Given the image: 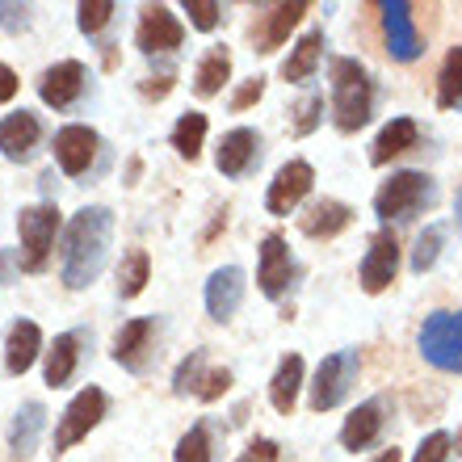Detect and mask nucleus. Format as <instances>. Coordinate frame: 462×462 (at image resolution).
Instances as JSON below:
<instances>
[{
	"label": "nucleus",
	"instance_id": "obj_26",
	"mask_svg": "<svg viewBox=\"0 0 462 462\" xmlns=\"http://www.w3.org/2000/svg\"><path fill=\"white\" fill-rule=\"evenodd\" d=\"M299 387H303V357H299V353H291V357H282L278 374H273V383H269V400H273V408H278L282 416L294 412Z\"/></svg>",
	"mask_w": 462,
	"mask_h": 462
},
{
	"label": "nucleus",
	"instance_id": "obj_2",
	"mask_svg": "<svg viewBox=\"0 0 462 462\" xmlns=\"http://www.w3.org/2000/svg\"><path fill=\"white\" fill-rule=\"evenodd\" d=\"M332 114L341 131H362L374 114V85L357 60H332Z\"/></svg>",
	"mask_w": 462,
	"mask_h": 462
},
{
	"label": "nucleus",
	"instance_id": "obj_1",
	"mask_svg": "<svg viewBox=\"0 0 462 462\" xmlns=\"http://www.w3.org/2000/svg\"><path fill=\"white\" fill-rule=\"evenodd\" d=\"M110 236H114V210L110 207H85L68 223L63 236V286L85 291L101 278L106 256H110Z\"/></svg>",
	"mask_w": 462,
	"mask_h": 462
},
{
	"label": "nucleus",
	"instance_id": "obj_31",
	"mask_svg": "<svg viewBox=\"0 0 462 462\" xmlns=\"http://www.w3.org/2000/svg\"><path fill=\"white\" fill-rule=\"evenodd\" d=\"M438 106L441 110L462 106V47H454L450 55H446V63H441V72H438Z\"/></svg>",
	"mask_w": 462,
	"mask_h": 462
},
{
	"label": "nucleus",
	"instance_id": "obj_48",
	"mask_svg": "<svg viewBox=\"0 0 462 462\" xmlns=\"http://www.w3.org/2000/svg\"><path fill=\"white\" fill-rule=\"evenodd\" d=\"M454 446H458V454H462V433H458V441H454Z\"/></svg>",
	"mask_w": 462,
	"mask_h": 462
},
{
	"label": "nucleus",
	"instance_id": "obj_19",
	"mask_svg": "<svg viewBox=\"0 0 462 462\" xmlns=\"http://www.w3.org/2000/svg\"><path fill=\"white\" fill-rule=\"evenodd\" d=\"M383 425H387V400H365L357 403V412L345 420L341 429V446L345 450H370L378 441V433H383Z\"/></svg>",
	"mask_w": 462,
	"mask_h": 462
},
{
	"label": "nucleus",
	"instance_id": "obj_3",
	"mask_svg": "<svg viewBox=\"0 0 462 462\" xmlns=\"http://www.w3.org/2000/svg\"><path fill=\"white\" fill-rule=\"evenodd\" d=\"M438 202V185L425 172H391V181H383V189L374 194V215L378 219H412L420 210H429Z\"/></svg>",
	"mask_w": 462,
	"mask_h": 462
},
{
	"label": "nucleus",
	"instance_id": "obj_4",
	"mask_svg": "<svg viewBox=\"0 0 462 462\" xmlns=\"http://www.w3.org/2000/svg\"><path fill=\"white\" fill-rule=\"evenodd\" d=\"M420 353L446 374H462V311H433L420 324Z\"/></svg>",
	"mask_w": 462,
	"mask_h": 462
},
{
	"label": "nucleus",
	"instance_id": "obj_22",
	"mask_svg": "<svg viewBox=\"0 0 462 462\" xmlns=\"http://www.w3.org/2000/svg\"><path fill=\"white\" fill-rule=\"evenodd\" d=\"M42 425H47V408L38 400L22 403L17 416H13V429H9V450L17 458H30L38 450V438H42Z\"/></svg>",
	"mask_w": 462,
	"mask_h": 462
},
{
	"label": "nucleus",
	"instance_id": "obj_14",
	"mask_svg": "<svg viewBox=\"0 0 462 462\" xmlns=\"http://www.w3.org/2000/svg\"><path fill=\"white\" fill-rule=\"evenodd\" d=\"M395 269H400V244L391 231H378L370 240V253L362 261V291L365 294H383L395 282Z\"/></svg>",
	"mask_w": 462,
	"mask_h": 462
},
{
	"label": "nucleus",
	"instance_id": "obj_18",
	"mask_svg": "<svg viewBox=\"0 0 462 462\" xmlns=\"http://www.w3.org/2000/svg\"><path fill=\"white\" fill-rule=\"evenodd\" d=\"M240 303H244V269L240 265H223V269H215L210 273V282H207V311H210V319H231L236 311H240Z\"/></svg>",
	"mask_w": 462,
	"mask_h": 462
},
{
	"label": "nucleus",
	"instance_id": "obj_11",
	"mask_svg": "<svg viewBox=\"0 0 462 462\" xmlns=\"http://www.w3.org/2000/svg\"><path fill=\"white\" fill-rule=\"evenodd\" d=\"M311 185H316V169L307 164V160H291V164H282L273 185H269L265 194V207L269 215H291L307 194H311Z\"/></svg>",
	"mask_w": 462,
	"mask_h": 462
},
{
	"label": "nucleus",
	"instance_id": "obj_47",
	"mask_svg": "<svg viewBox=\"0 0 462 462\" xmlns=\"http://www.w3.org/2000/svg\"><path fill=\"white\" fill-rule=\"evenodd\" d=\"M454 219H458V231H462V189H458V198H454Z\"/></svg>",
	"mask_w": 462,
	"mask_h": 462
},
{
	"label": "nucleus",
	"instance_id": "obj_12",
	"mask_svg": "<svg viewBox=\"0 0 462 462\" xmlns=\"http://www.w3.org/2000/svg\"><path fill=\"white\" fill-rule=\"evenodd\" d=\"M383 34H387L391 60H400V63L420 60L425 42H420V34H416L412 5H403V0H391V5H383Z\"/></svg>",
	"mask_w": 462,
	"mask_h": 462
},
{
	"label": "nucleus",
	"instance_id": "obj_37",
	"mask_svg": "<svg viewBox=\"0 0 462 462\" xmlns=\"http://www.w3.org/2000/svg\"><path fill=\"white\" fill-rule=\"evenodd\" d=\"M185 13H189V22L198 30H215L223 22V5L219 0H185Z\"/></svg>",
	"mask_w": 462,
	"mask_h": 462
},
{
	"label": "nucleus",
	"instance_id": "obj_6",
	"mask_svg": "<svg viewBox=\"0 0 462 462\" xmlns=\"http://www.w3.org/2000/svg\"><path fill=\"white\" fill-rule=\"evenodd\" d=\"M353 378H357V349H341L328 353L316 370V383H311V408L316 412H328L349 395Z\"/></svg>",
	"mask_w": 462,
	"mask_h": 462
},
{
	"label": "nucleus",
	"instance_id": "obj_8",
	"mask_svg": "<svg viewBox=\"0 0 462 462\" xmlns=\"http://www.w3.org/2000/svg\"><path fill=\"white\" fill-rule=\"evenodd\" d=\"M185 42V25L172 17L164 5H147L139 13V30H134V47L143 55H172Z\"/></svg>",
	"mask_w": 462,
	"mask_h": 462
},
{
	"label": "nucleus",
	"instance_id": "obj_5",
	"mask_svg": "<svg viewBox=\"0 0 462 462\" xmlns=\"http://www.w3.org/2000/svg\"><path fill=\"white\" fill-rule=\"evenodd\" d=\"M17 231H22V265L30 273H42L51 261V244L60 231V207L55 202H38L17 215Z\"/></svg>",
	"mask_w": 462,
	"mask_h": 462
},
{
	"label": "nucleus",
	"instance_id": "obj_36",
	"mask_svg": "<svg viewBox=\"0 0 462 462\" xmlns=\"http://www.w3.org/2000/svg\"><path fill=\"white\" fill-rule=\"evenodd\" d=\"M294 134H311L319 126V118H324V97L319 93H307V97L294 101Z\"/></svg>",
	"mask_w": 462,
	"mask_h": 462
},
{
	"label": "nucleus",
	"instance_id": "obj_41",
	"mask_svg": "<svg viewBox=\"0 0 462 462\" xmlns=\"http://www.w3.org/2000/svg\"><path fill=\"white\" fill-rule=\"evenodd\" d=\"M236 462H278V441H269V438L253 441V446H248Z\"/></svg>",
	"mask_w": 462,
	"mask_h": 462
},
{
	"label": "nucleus",
	"instance_id": "obj_23",
	"mask_svg": "<svg viewBox=\"0 0 462 462\" xmlns=\"http://www.w3.org/2000/svg\"><path fill=\"white\" fill-rule=\"evenodd\" d=\"M38 345H42V332L30 319H17L9 328V341H5V370L9 374H25L38 357Z\"/></svg>",
	"mask_w": 462,
	"mask_h": 462
},
{
	"label": "nucleus",
	"instance_id": "obj_40",
	"mask_svg": "<svg viewBox=\"0 0 462 462\" xmlns=\"http://www.w3.org/2000/svg\"><path fill=\"white\" fill-rule=\"evenodd\" d=\"M261 93H265V76H253V80H244V85L231 93V110L240 114V110H248V106H256V101H261Z\"/></svg>",
	"mask_w": 462,
	"mask_h": 462
},
{
	"label": "nucleus",
	"instance_id": "obj_32",
	"mask_svg": "<svg viewBox=\"0 0 462 462\" xmlns=\"http://www.w3.org/2000/svg\"><path fill=\"white\" fill-rule=\"evenodd\" d=\"M202 383H207V353L194 349L177 365V374H172V391L177 395H202Z\"/></svg>",
	"mask_w": 462,
	"mask_h": 462
},
{
	"label": "nucleus",
	"instance_id": "obj_13",
	"mask_svg": "<svg viewBox=\"0 0 462 462\" xmlns=\"http://www.w3.org/2000/svg\"><path fill=\"white\" fill-rule=\"evenodd\" d=\"M97 131H88V126H63L55 131V160H60V169L68 177H85L93 169V160H97Z\"/></svg>",
	"mask_w": 462,
	"mask_h": 462
},
{
	"label": "nucleus",
	"instance_id": "obj_20",
	"mask_svg": "<svg viewBox=\"0 0 462 462\" xmlns=\"http://www.w3.org/2000/svg\"><path fill=\"white\" fill-rule=\"evenodd\" d=\"M261 160V134L248 131V126H236V131L223 134L219 143V172L223 177H244Z\"/></svg>",
	"mask_w": 462,
	"mask_h": 462
},
{
	"label": "nucleus",
	"instance_id": "obj_43",
	"mask_svg": "<svg viewBox=\"0 0 462 462\" xmlns=\"http://www.w3.org/2000/svg\"><path fill=\"white\" fill-rule=\"evenodd\" d=\"M231 387V374H227V370H210V374H207V383H202V400H219V395H223V391H227Z\"/></svg>",
	"mask_w": 462,
	"mask_h": 462
},
{
	"label": "nucleus",
	"instance_id": "obj_17",
	"mask_svg": "<svg viewBox=\"0 0 462 462\" xmlns=\"http://www.w3.org/2000/svg\"><path fill=\"white\" fill-rule=\"evenodd\" d=\"M38 139H42L38 114L17 110V114H9V118H0V152H5V160H13V164H22V160L34 156Z\"/></svg>",
	"mask_w": 462,
	"mask_h": 462
},
{
	"label": "nucleus",
	"instance_id": "obj_44",
	"mask_svg": "<svg viewBox=\"0 0 462 462\" xmlns=\"http://www.w3.org/2000/svg\"><path fill=\"white\" fill-rule=\"evenodd\" d=\"M17 97V72L9 63H0V101H13Z\"/></svg>",
	"mask_w": 462,
	"mask_h": 462
},
{
	"label": "nucleus",
	"instance_id": "obj_30",
	"mask_svg": "<svg viewBox=\"0 0 462 462\" xmlns=\"http://www.w3.org/2000/svg\"><path fill=\"white\" fill-rule=\"evenodd\" d=\"M147 273H152V261H147V253H143V248H131V253L122 256V265H118V294H122V299L143 294Z\"/></svg>",
	"mask_w": 462,
	"mask_h": 462
},
{
	"label": "nucleus",
	"instance_id": "obj_39",
	"mask_svg": "<svg viewBox=\"0 0 462 462\" xmlns=\"http://www.w3.org/2000/svg\"><path fill=\"white\" fill-rule=\"evenodd\" d=\"M446 458H450V438L446 433H429L412 462H446Z\"/></svg>",
	"mask_w": 462,
	"mask_h": 462
},
{
	"label": "nucleus",
	"instance_id": "obj_33",
	"mask_svg": "<svg viewBox=\"0 0 462 462\" xmlns=\"http://www.w3.org/2000/svg\"><path fill=\"white\" fill-rule=\"evenodd\" d=\"M441 244H446V227H438V223L416 236V248H412V269H416V273H425V269L438 265Z\"/></svg>",
	"mask_w": 462,
	"mask_h": 462
},
{
	"label": "nucleus",
	"instance_id": "obj_10",
	"mask_svg": "<svg viewBox=\"0 0 462 462\" xmlns=\"http://www.w3.org/2000/svg\"><path fill=\"white\" fill-rule=\"evenodd\" d=\"M152 353H156V319H131L122 324L118 337H114V362L131 374H143L152 365Z\"/></svg>",
	"mask_w": 462,
	"mask_h": 462
},
{
	"label": "nucleus",
	"instance_id": "obj_24",
	"mask_svg": "<svg viewBox=\"0 0 462 462\" xmlns=\"http://www.w3.org/2000/svg\"><path fill=\"white\" fill-rule=\"evenodd\" d=\"M80 362V332H63L47 349V387H68Z\"/></svg>",
	"mask_w": 462,
	"mask_h": 462
},
{
	"label": "nucleus",
	"instance_id": "obj_7",
	"mask_svg": "<svg viewBox=\"0 0 462 462\" xmlns=\"http://www.w3.org/2000/svg\"><path fill=\"white\" fill-rule=\"evenodd\" d=\"M106 391L97 387H85L80 395H76L68 408H63L60 416V429H55V441H51V454H63V450H72L80 438H88V429L97 425L101 416H106Z\"/></svg>",
	"mask_w": 462,
	"mask_h": 462
},
{
	"label": "nucleus",
	"instance_id": "obj_45",
	"mask_svg": "<svg viewBox=\"0 0 462 462\" xmlns=\"http://www.w3.org/2000/svg\"><path fill=\"white\" fill-rule=\"evenodd\" d=\"M17 282V269H13V253L0 248V286H13Z\"/></svg>",
	"mask_w": 462,
	"mask_h": 462
},
{
	"label": "nucleus",
	"instance_id": "obj_38",
	"mask_svg": "<svg viewBox=\"0 0 462 462\" xmlns=\"http://www.w3.org/2000/svg\"><path fill=\"white\" fill-rule=\"evenodd\" d=\"M0 30H9V34L30 30V9H25V5H13V0H0Z\"/></svg>",
	"mask_w": 462,
	"mask_h": 462
},
{
	"label": "nucleus",
	"instance_id": "obj_46",
	"mask_svg": "<svg viewBox=\"0 0 462 462\" xmlns=\"http://www.w3.org/2000/svg\"><path fill=\"white\" fill-rule=\"evenodd\" d=\"M374 462H400V450H395V446H391V450H378Z\"/></svg>",
	"mask_w": 462,
	"mask_h": 462
},
{
	"label": "nucleus",
	"instance_id": "obj_35",
	"mask_svg": "<svg viewBox=\"0 0 462 462\" xmlns=\"http://www.w3.org/2000/svg\"><path fill=\"white\" fill-rule=\"evenodd\" d=\"M172 462H210V429L207 425H194L177 441V458Z\"/></svg>",
	"mask_w": 462,
	"mask_h": 462
},
{
	"label": "nucleus",
	"instance_id": "obj_25",
	"mask_svg": "<svg viewBox=\"0 0 462 462\" xmlns=\"http://www.w3.org/2000/svg\"><path fill=\"white\" fill-rule=\"evenodd\" d=\"M319 55H324V30H311V34H303L294 42V51L286 55V63H282V76H286L291 85H303V80H311V72H316Z\"/></svg>",
	"mask_w": 462,
	"mask_h": 462
},
{
	"label": "nucleus",
	"instance_id": "obj_27",
	"mask_svg": "<svg viewBox=\"0 0 462 462\" xmlns=\"http://www.w3.org/2000/svg\"><path fill=\"white\" fill-rule=\"evenodd\" d=\"M416 122L412 118H391L383 131H378L374 139V152H370V160L374 164H387L391 156H400V152H408V147H416Z\"/></svg>",
	"mask_w": 462,
	"mask_h": 462
},
{
	"label": "nucleus",
	"instance_id": "obj_29",
	"mask_svg": "<svg viewBox=\"0 0 462 462\" xmlns=\"http://www.w3.org/2000/svg\"><path fill=\"white\" fill-rule=\"evenodd\" d=\"M202 139H207V114H181L177 126H172V147H177V156L185 160H198L202 156Z\"/></svg>",
	"mask_w": 462,
	"mask_h": 462
},
{
	"label": "nucleus",
	"instance_id": "obj_9",
	"mask_svg": "<svg viewBox=\"0 0 462 462\" xmlns=\"http://www.w3.org/2000/svg\"><path fill=\"white\" fill-rule=\"evenodd\" d=\"M294 273H299V265H294L286 240H282L278 231L265 236V240H261V269H256L261 294H265V299H282V294L294 286Z\"/></svg>",
	"mask_w": 462,
	"mask_h": 462
},
{
	"label": "nucleus",
	"instance_id": "obj_16",
	"mask_svg": "<svg viewBox=\"0 0 462 462\" xmlns=\"http://www.w3.org/2000/svg\"><path fill=\"white\" fill-rule=\"evenodd\" d=\"M85 63L76 60H63L55 63V68H47V72L38 76V97L47 101V106H55V110H68L80 93H85Z\"/></svg>",
	"mask_w": 462,
	"mask_h": 462
},
{
	"label": "nucleus",
	"instance_id": "obj_42",
	"mask_svg": "<svg viewBox=\"0 0 462 462\" xmlns=\"http://www.w3.org/2000/svg\"><path fill=\"white\" fill-rule=\"evenodd\" d=\"M169 88H172V72H160V76H147L143 85H139V93L147 101H160V97H169Z\"/></svg>",
	"mask_w": 462,
	"mask_h": 462
},
{
	"label": "nucleus",
	"instance_id": "obj_28",
	"mask_svg": "<svg viewBox=\"0 0 462 462\" xmlns=\"http://www.w3.org/2000/svg\"><path fill=\"white\" fill-rule=\"evenodd\" d=\"M227 76H231V55H227V47H210L207 55H202V63H198V72H194L198 97H215V93L227 85Z\"/></svg>",
	"mask_w": 462,
	"mask_h": 462
},
{
	"label": "nucleus",
	"instance_id": "obj_15",
	"mask_svg": "<svg viewBox=\"0 0 462 462\" xmlns=\"http://www.w3.org/2000/svg\"><path fill=\"white\" fill-rule=\"evenodd\" d=\"M307 5L303 0H294V5H269L261 17L253 22V47L261 51V55H269V51H278L286 38H291V30L299 22H303Z\"/></svg>",
	"mask_w": 462,
	"mask_h": 462
},
{
	"label": "nucleus",
	"instance_id": "obj_34",
	"mask_svg": "<svg viewBox=\"0 0 462 462\" xmlns=\"http://www.w3.org/2000/svg\"><path fill=\"white\" fill-rule=\"evenodd\" d=\"M114 13H118L114 0H85V5L76 9V22H80L85 34H101V30L114 22Z\"/></svg>",
	"mask_w": 462,
	"mask_h": 462
},
{
	"label": "nucleus",
	"instance_id": "obj_21",
	"mask_svg": "<svg viewBox=\"0 0 462 462\" xmlns=\"http://www.w3.org/2000/svg\"><path fill=\"white\" fill-rule=\"evenodd\" d=\"M349 223H353V207H345L337 198H324L316 207H307L299 227H303V236H311V240H332V236H341Z\"/></svg>",
	"mask_w": 462,
	"mask_h": 462
}]
</instances>
